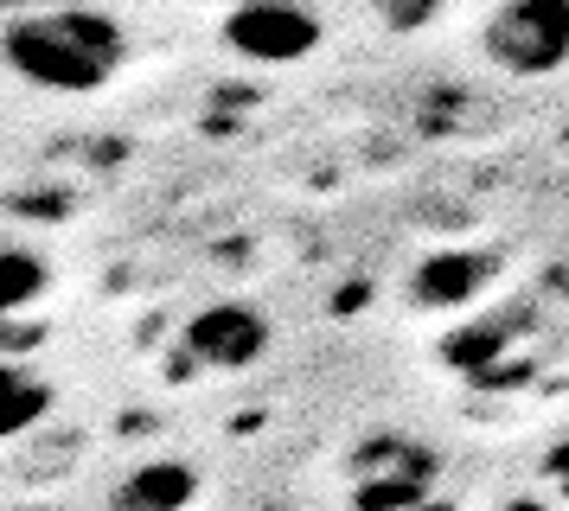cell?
I'll return each mask as SVG.
<instances>
[{
    "label": "cell",
    "mask_w": 569,
    "mask_h": 511,
    "mask_svg": "<svg viewBox=\"0 0 569 511\" xmlns=\"http://www.w3.org/2000/svg\"><path fill=\"white\" fill-rule=\"evenodd\" d=\"M52 288V262L46 255H32V250H0V320H20L39 294Z\"/></svg>",
    "instance_id": "9"
},
{
    "label": "cell",
    "mask_w": 569,
    "mask_h": 511,
    "mask_svg": "<svg viewBox=\"0 0 569 511\" xmlns=\"http://www.w3.org/2000/svg\"><path fill=\"white\" fill-rule=\"evenodd\" d=\"M7 7H27V13H46V7H90V0H7Z\"/></svg>",
    "instance_id": "13"
},
{
    "label": "cell",
    "mask_w": 569,
    "mask_h": 511,
    "mask_svg": "<svg viewBox=\"0 0 569 511\" xmlns=\"http://www.w3.org/2000/svg\"><path fill=\"white\" fill-rule=\"evenodd\" d=\"M543 473H550V485H557V499L569 505V434L550 448V460H543Z\"/></svg>",
    "instance_id": "12"
},
{
    "label": "cell",
    "mask_w": 569,
    "mask_h": 511,
    "mask_svg": "<svg viewBox=\"0 0 569 511\" xmlns=\"http://www.w3.org/2000/svg\"><path fill=\"white\" fill-rule=\"evenodd\" d=\"M199 499V473L186 460H141L109 492V511H186Z\"/></svg>",
    "instance_id": "6"
},
{
    "label": "cell",
    "mask_w": 569,
    "mask_h": 511,
    "mask_svg": "<svg viewBox=\"0 0 569 511\" xmlns=\"http://www.w3.org/2000/svg\"><path fill=\"white\" fill-rule=\"evenodd\" d=\"M480 51L512 77H550L569 64V0H499L480 26Z\"/></svg>",
    "instance_id": "2"
},
{
    "label": "cell",
    "mask_w": 569,
    "mask_h": 511,
    "mask_svg": "<svg viewBox=\"0 0 569 511\" xmlns=\"http://www.w3.org/2000/svg\"><path fill=\"white\" fill-rule=\"evenodd\" d=\"M436 480V454H422L410 441H371L352 454V505L359 511H410Z\"/></svg>",
    "instance_id": "5"
},
{
    "label": "cell",
    "mask_w": 569,
    "mask_h": 511,
    "mask_svg": "<svg viewBox=\"0 0 569 511\" xmlns=\"http://www.w3.org/2000/svg\"><path fill=\"white\" fill-rule=\"evenodd\" d=\"M448 7V0H378V20L390 26V32H416V26H429Z\"/></svg>",
    "instance_id": "10"
},
{
    "label": "cell",
    "mask_w": 569,
    "mask_h": 511,
    "mask_svg": "<svg viewBox=\"0 0 569 511\" xmlns=\"http://www.w3.org/2000/svg\"><path fill=\"white\" fill-rule=\"evenodd\" d=\"M129 58V32L116 13L90 7H46V13H13L0 32V64L27 77L52 97H90Z\"/></svg>",
    "instance_id": "1"
},
{
    "label": "cell",
    "mask_w": 569,
    "mask_h": 511,
    "mask_svg": "<svg viewBox=\"0 0 569 511\" xmlns=\"http://www.w3.org/2000/svg\"><path fill=\"white\" fill-rule=\"evenodd\" d=\"M224 46L250 64H301L320 46V20L301 0H237L224 13Z\"/></svg>",
    "instance_id": "3"
},
{
    "label": "cell",
    "mask_w": 569,
    "mask_h": 511,
    "mask_svg": "<svg viewBox=\"0 0 569 511\" xmlns=\"http://www.w3.org/2000/svg\"><path fill=\"white\" fill-rule=\"evenodd\" d=\"M39 345V327H27V320H0V358H20Z\"/></svg>",
    "instance_id": "11"
},
{
    "label": "cell",
    "mask_w": 569,
    "mask_h": 511,
    "mask_svg": "<svg viewBox=\"0 0 569 511\" xmlns=\"http://www.w3.org/2000/svg\"><path fill=\"white\" fill-rule=\"evenodd\" d=\"M186 358L206 364V371H250L269 352V313L250 301H218L206 313L186 320Z\"/></svg>",
    "instance_id": "4"
},
{
    "label": "cell",
    "mask_w": 569,
    "mask_h": 511,
    "mask_svg": "<svg viewBox=\"0 0 569 511\" xmlns=\"http://www.w3.org/2000/svg\"><path fill=\"white\" fill-rule=\"evenodd\" d=\"M499 275V262L492 255H461V250H448V255H429L422 269H416V301L422 307H467L487 281Z\"/></svg>",
    "instance_id": "7"
},
{
    "label": "cell",
    "mask_w": 569,
    "mask_h": 511,
    "mask_svg": "<svg viewBox=\"0 0 569 511\" xmlns=\"http://www.w3.org/2000/svg\"><path fill=\"white\" fill-rule=\"evenodd\" d=\"M58 409V390L32 364L20 358H0V441H20L27 429H39Z\"/></svg>",
    "instance_id": "8"
}]
</instances>
